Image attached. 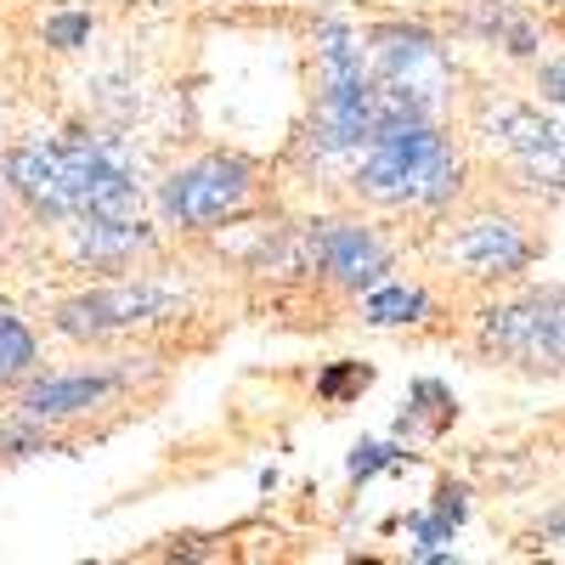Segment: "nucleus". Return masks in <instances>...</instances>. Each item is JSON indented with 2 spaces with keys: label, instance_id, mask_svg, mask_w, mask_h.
<instances>
[{
  "label": "nucleus",
  "instance_id": "1",
  "mask_svg": "<svg viewBox=\"0 0 565 565\" xmlns=\"http://www.w3.org/2000/svg\"><path fill=\"white\" fill-rule=\"evenodd\" d=\"M356 186L380 204H447L458 193V159L430 125V114L385 119L362 141Z\"/></svg>",
  "mask_w": 565,
  "mask_h": 565
},
{
  "label": "nucleus",
  "instance_id": "2",
  "mask_svg": "<svg viewBox=\"0 0 565 565\" xmlns=\"http://www.w3.org/2000/svg\"><path fill=\"white\" fill-rule=\"evenodd\" d=\"M317 57H322V108L311 141L322 153H362L373 125V79L362 68V45L345 23H322Z\"/></svg>",
  "mask_w": 565,
  "mask_h": 565
},
{
  "label": "nucleus",
  "instance_id": "3",
  "mask_svg": "<svg viewBox=\"0 0 565 565\" xmlns=\"http://www.w3.org/2000/svg\"><path fill=\"white\" fill-rule=\"evenodd\" d=\"M57 159H63V181H68V215H141L136 170L114 141L74 130L57 141Z\"/></svg>",
  "mask_w": 565,
  "mask_h": 565
},
{
  "label": "nucleus",
  "instance_id": "4",
  "mask_svg": "<svg viewBox=\"0 0 565 565\" xmlns=\"http://www.w3.org/2000/svg\"><path fill=\"white\" fill-rule=\"evenodd\" d=\"M249 199H255V164L238 153H210L199 164H186L159 193L170 226H215L226 215H238Z\"/></svg>",
  "mask_w": 565,
  "mask_h": 565
},
{
  "label": "nucleus",
  "instance_id": "5",
  "mask_svg": "<svg viewBox=\"0 0 565 565\" xmlns=\"http://www.w3.org/2000/svg\"><path fill=\"white\" fill-rule=\"evenodd\" d=\"M175 306H181V295L159 289V282H119V289H90V295L68 300L57 311V328L68 340H103V334H119V328L159 322Z\"/></svg>",
  "mask_w": 565,
  "mask_h": 565
},
{
  "label": "nucleus",
  "instance_id": "6",
  "mask_svg": "<svg viewBox=\"0 0 565 565\" xmlns=\"http://www.w3.org/2000/svg\"><path fill=\"white\" fill-rule=\"evenodd\" d=\"M487 345L503 351L509 362H521V367L554 373L559 367V289L487 311Z\"/></svg>",
  "mask_w": 565,
  "mask_h": 565
},
{
  "label": "nucleus",
  "instance_id": "7",
  "mask_svg": "<svg viewBox=\"0 0 565 565\" xmlns=\"http://www.w3.org/2000/svg\"><path fill=\"white\" fill-rule=\"evenodd\" d=\"M447 79H452V63L424 29H385L380 34V85L402 90V97H413L430 114L436 97L447 90Z\"/></svg>",
  "mask_w": 565,
  "mask_h": 565
},
{
  "label": "nucleus",
  "instance_id": "8",
  "mask_svg": "<svg viewBox=\"0 0 565 565\" xmlns=\"http://www.w3.org/2000/svg\"><path fill=\"white\" fill-rule=\"evenodd\" d=\"M311 260L334 282H351V289H367V282H380L391 271L385 244L356 221H317L311 226Z\"/></svg>",
  "mask_w": 565,
  "mask_h": 565
},
{
  "label": "nucleus",
  "instance_id": "9",
  "mask_svg": "<svg viewBox=\"0 0 565 565\" xmlns=\"http://www.w3.org/2000/svg\"><path fill=\"white\" fill-rule=\"evenodd\" d=\"M532 255H537V244L514 221H476V226H463L458 244H452V260L469 277H514V271L532 266Z\"/></svg>",
  "mask_w": 565,
  "mask_h": 565
},
{
  "label": "nucleus",
  "instance_id": "10",
  "mask_svg": "<svg viewBox=\"0 0 565 565\" xmlns=\"http://www.w3.org/2000/svg\"><path fill=\"white\" fill-rule=\"evenodd\" d=\"M114 391H119V373H57V380H34L18 407L29 424H57V418L103 407Z\"/></svg>",
  "mask_w": 565,
  "mask_h": 565
},
{
  "label": "nucleus",
  "instance_id": "11",
  "mask_svg": "<svg viewBox=\"0 0 565 565\" xmlns=\"http://www.w3.org/2000/svg\"><path fill=\"white\" fill-rule=\"evenodd\" d=\"M7 181L34 204V215H68V181H63V159L57 141H23V148L7 159Z\"/></svg>",
  "mask_w": 565,
  "mask_h": 565
},
{
  "label": "nucleus",
  "instance_id": "12",
  "mask_svg": "<svg viewBox=\"0 0 565 565\" xmlns=\"http://www.w3.org/2000/svg\"><path fill=\"white\" fill-rule=\"evenodd\" d=\"M492 141L503 153H521L532 175H548V186L559 181V130H554V119H543L532 108H503L492 119Z\"/></svg>",
  "mask_w": 565,
  "mask_h": 565
},
{
  "label": "nucleus",
  "instance_id": "13",
  "mask_svg": "<svg viewBox=\"0 0 565 565\" xmlns=\"http://www.w3.org/2000/svg\"><path fill=\"white\" fill-rule=\"evenodd\" d=\"M148 238L153 232L141 226V215H79V226H74V249L90 266H119L136 249H148Z\"/></svg>",
  "mask_w": 565,
  "mask_h": 565
},
{
  "label": "nucleus",
  "instance_id": "14",
  "mask_svg": "<svg viewBox=\"0 0 565 565\" xmlns=\"http://www.w3.org/2000/svg\"><path fill=\"white\" fill-rule=\"evenodd\" d=\"M458 521H463V487H441L436 509L413 521V554H418V559H441V554H447L441 543H452Z\"/></svg>",
  "mask_w": 565,
  "mask_h": 565
},
{
  "label": "nucleus",
  "instance_id": "15",
  "mask_svg": "<svg viewBox=\"0 0 565 565\" xmlns=\"http://www.w3.org/2000/svg\"><path fill=\"white\" fill-rule=\"evenodd\" d=\"M362 317L373 322V328H396V322H413V317H424V295L418 289H407V282H380L367 300H362Z\"/></svg>",
  "mask_w": 565,
  "mask_h": 565
},
{
  "label": "nucleus",
  "instance_id": "16",
  "mask_svg": "<svg viewBox=\"0 0 565 565\" xmlns=\"http://www.w3.org/2000/svg\"><path fill=\"white\" fill-rule=\"evenodd\" d=\"M34 362V334L12 317V311H0V380H18V373H29Z\"/></svg>",
  "mask_w": 565,
  "mask_h": 565
},
{
  "label": "nucleus",
  "instance_id": "17",
  "mask_svg": "<svg viewBox=\"0 0 565 565\" xmlns=\"http://www.w3.org/2000/svg\"><path fill=\"white\" fill-rule=\"evenodd\" d=\"M45 40L63 45V52H74V45L90 40V18H52V23H45Z\"/></svg>",
  "mask_w": 565,
  "mask_h": 565
},
{
  "label": "nucleus",
  "instance_id": "18",
  "mask_svg": "<svg viewBox=\"0 0 565 565\" xmlns=\"http://www.w3.org/2000/svg\"><path fill=\"white\" fill-rule=\"evenodd\" d=\"M367 380H373V373H367L362 362H351V367H340V373H328V380H322V396H328V402H340V396L362 391Z\"/></svg>",
  "mask_w": 565,
  "mask_h": 565
},
{
  "label": "nucleus",
  "instance_id": "19",
  "mask_svg": "<svg viewBox=\"0 0 565 565\" xmlns=\"http://www.w3.org/2000/svg\"><path fill=\"white\" fill-rule=\"evenodd\" d=\"M407 452H396V447H356V458H351V476L356 481H367L373 469H385V463H402Z\"/></svg>",
  "mask_w": 565,
  "mask_h": 565
},
{
  "label": "nucleus",
  "instance_id": "20",
  "mask_svg": "<svg viewBox=\"0 0 565 565\" xmlns=\"http://www.w3.org/2000/svg\"><path fill=\"white\" fill-rule=\"evenodd\" d=\"M543 85H548V103H559V63H548V74H543Z\"/></svg>",
  "mask_w": 565,
  "mask_h": 565
}]
</instances>
